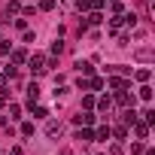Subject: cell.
I'll list each match as a JSON object with an SVG mask.
<instances>
[{
	"instance_id": "cell-14",
	"label": "cell",
	"mask_w": 155,
	"mask_h": 155,
	"mask_svg": "<svg viewBox=\"0 0 155 155\" xmlns=\"http://www.w3.org/2000/svg\"><path fill=\"white\" fill-rule=\"evenodd\" d=\"M97 107H101L104 113H110V107H113V101H110V97H101V104H97Z\"/></svg>"
},
{
	"instance_id": "cell-6",
	"label": "cell",
	"mask_w": 155,
	"mask_h": 155,
	"mask_svg": "<svg viewBox=\"0 0 155 155\" xmlns=\"http://www.w3.org/2000/svg\"><path fill=\"white\" fill-rule=\"evenodd\" d=\"M134 131H137V137H146L149 134V125L146 122H134Z\"/></svg>"
},
{
	"instance_id": "cell-21",
	"label": "cell",
	"mask_w": 155,
	"mask_h": 155,
	"mask_svg": "<svg viewBox=\"0 0 155 155\" xmlns=\"http://www.w3.org/2000/svg\"><path fill=\"white\" fill-rule=\"evenodd\" d=\"M134 76H137V79H140V82H146V79H149V70H137Z\"/></svg>"
},
{
	"instance_id": "cell-11",
	"label": "cell",
	"mask_w": 155,
	"mask_h": 155,
	"mask_svg": "<svg viewBox=\"0 0 155 155\" xmlns=\"http://www.w3.org/2000/svg\"><path fill=\"white\" fill-rule=\"evenodd\" d=\"M88 88H104V79H101V76H94V79H88Z\"/></svg>"
},
{
	"instance_id": "cell-3",
	"label": "cell",
	"mask_w": 155,
	"mask_h": 155,
	"mask_svg": "<svg viewBox=\"0 0 155 155\" xmlns=\"http://www.w3.org/2000/svg\"><path fill=\"white\" fill-rule=\"evenodd\" d=\"M61 131H64V128H61V122H49V125H46V134H49V137H58Z\"/></svg>"
},
{
	"instance_id": "cell-20",
	"label": "cell",
	"mask_w": 155,
	"mask_h": 155,
	"mask_svg": "<svg viewBox=\"0 0 155 155\" xmlns=\"http://www.w3.org/2000/svg\"><path fill=\"white\" fill-rule=\"evenodd\" d=\"M40 9H55V0H40Z\"/></svg>"
},
{
	"instance_id": "cell-1",
	"label": "cell",
	"mask_w": 155,
	"mask_h": 155,
	"mask_svg": "<svg viewBox=\"0 0 155 155\" xmlns=\"http://www.w3.org/2000/svg\"><path fill=\"white\" fill-rule=\"evenodd\" d=\"M46 64H49V58H46V55H34V58H31V70H34V73H43V70H46Z\"/></svg>"
},
{
	"instance_id": "cell-12",
	"label": "cell",
	"mask_w": 155,
	"mask_h": 155,
	"mask_svg": "<svg viewBox=\"0 0 155 155\" xmlns=\"http://www.w3.org/2000/svg\"><path fill=\"white\" fill-rule=\"evenodd\" d=\"M61 52H64V43L55 40V43H52V55H61Z\"/></svg>"
},
{
	"instance_id": "cell-4",
	"label": "cell",
	"mask_w": 155,
	"mask_h": 155,
	"mask_svg": "<svg viewBox=\"0 0 155 155\" xmlns=\"http://www.w3.org/2000/svg\"><path fill=\"white\" fill-rule=\"evenodd\" d=\"M37 97H40V88H37V82H34V85H28V101H31V107L37 104Z\"/></svg>"
},
{
	"instance_id": "cell-2",
	"label": "cell",
	"mask_w": 155,
	"mask_h": 155,
	"mask_svg": "<svg viewBox=\"0 0 155 155\" xmlns=\"http://www.w3.org/2000/svg\"><path fill=\"white\" fill-rule=\"evenodd\" d=\"M73 122H76V125H91L94 116H91V113H79V116H73Z\"/></svg>"
},
{
	"instance_id": "cell-13",
	"label": "cell",
	"mask_w": 155,
	"mask_h": 155,
	"mask_svg": "<svg viewBox=\"0 0 155 155\" xmlns=\"http://www.w3.org/2000/svg\"><path fill=\"white\" fill-rule=\"evenodd\" d=\"M140 97H143V101H152V88L143 85V88H140Z\"/></svg>"
},
{
	"instance_id": "cell-10",
	"label": "cell",
	"mask_w": 155,
	"mask_h": 155,
	"mask_svg": "<svg viewBox=\"0 0 155 155\" xmlns=\"http://www.w3.org/2000/svg\"><path fill=\"white\" fill-rule=\"evenodd\" d=\"M137 61H152V52H149V49H140V52H137Z\"/></svg>"
},
{
	"instance_id": "cell-17",
	"label": "cell",
	"mask_w": 155,
	"mask_h": 155,
	"mask_svg": "<svg viewBox=\"0 0 155 155\" xmlns=\"http://www.w3.org/2000/svg\"><path fill=\"white\" fill-rule=\"evenodd\" d=\"M18 113H21V107H18V104H9V116H12V119H18Z\"/></svg>"
},
{
	"instance_id": "cell-19",
	"label": "cell",
	"mask_w": 155,
	"mask_h": 155,
	"mask_svg": "<svg viewBox=\"0 0 155 155\" xmlns=\"http://www.w3.org/2000/svg\"><path fill=\"white\" fill-rule=\"evenodd\" d=\"M21 134H25V137H31V134H34V125H31V122H25V125H21Z\"/></svg>"
},
{
	"instance_id": "cell-7",
	"label": "cell",
	"mask_w": 155,
	"mask_h": 155,
	"mask_svg": "<svg viewBox=\"0 0 155 155\" xmlns=\"http://www.w3.org/2000/svg\"><path fill=\"white\" fill-rule=\"evenodd\" d=\"M122 119H125V125H134V122H137V113H134V110H125Z\"/></svg>"
},
{
	"instance_id": "cell-22",
	"label": "cell",
	"mask_w": 155,
	"mask_h": 155,
	"mask_svg": "<svg viewBox=\"0 0 155 155\" xmlns=\"http://www.w3.org/2000/svg\"><path fill=\"white\" fill-rule=\"evenodd\" d=\"M12 61H15V64H21V61H25V52H21V49H18V52H12Z\"/></svg>"
},
{
	"instance_id": "cell-5",
	"label": "cell",
	"mask_w": 155,
	"mask_h": 155,
	"mask_svg": "<svg viewBox=\"0 0 155 155\" xmlns=\"http://www.w3.org/2000/svg\"><path fill=\"white\" fill-rule=\"evenodd\" d=\"M116 101H119L122 107H134V97H128V91H119V94H116Z\"/></svg>"
},
{
	"instance_id": "cell-23",
	"label": "cell",
	"mask_w": 155,
	"mask_h": 155,
	"mask_svg": "<svg viewBox=\"0 0 155 155\" xmlns=\"http://www.w3.org/2000/svg\"><path fill=\"white\" fill-rule=\"evenodd\" d=\"M122 152H125V149H122L119 143H116V146H110V155H122Z\"/></svg>"
},
{
	"instance_id": "cell-16",
	"label": "cell",
	"mask_w": 155,
	"mask_h": 155,
	"mask_svg": "<svg viewBox=\"0 0 155 155\" xmlns=\"http://www.w3.org/2000/svg\"><path fill=\"white\" fill-rule=\"evenodd\" d=\"M101 18H104L101 12H91V15H88V25H101Z\"/></svg>"
},
{
	"instance_id": "cell-18",
	"label": "cell",
	"mask_w": 155,
	"mask_h": 155,
	"mask_svg": "<svg viewBox=\"0 0 155 155\" xmlns=\"http://www.w3.org/2000/svg\"><path fill=\"white\" fill-rule=\"evenodd\" d=\"M34 116H37V119H46V116H49V110H46V107H37V110H34Z\"/></svg>"
},
{
	"instance_id": "cell-15",
	"label": "cell",
	"mask_w": 155,
	"mask_h": 155,
	"mask_svg": "<svg viewBox=\"0 0 155 155\" xmlns=\"http://www.w3.org/2000/svg\"><path fill=\"white\" fill-rule=\"evenodd\" d=\"M97 140H110V128H107V125L97 128Z\"/></svg>"
},
{
	"instance_id": "cell-8",
	"label": "cell",
	"mask_w": 155,
	"mask_h": 155,
	"mask_svg": "<svg viewBox=\"0 0 155 155\" xmlns=\"http://www.w3.org/2000/svg\"><path fill=\"white\" fill-rule=\"evenodd\" d=\"M76 140H82V143H91V140H94V134H91V131H79V134H76Z\"/></svg>"
},
{
	"instance_id": "cell-9",
	"label": "cell",
	"mask_w": 155,
	"mask_h": 155,
	"mask_svg": "<svg viewBox=\"0 0 155 155\" xmlns=\"http://www.w3.org/2000/svg\"><path fill=\"white\" fill-rule=\"evenodd\" d=\"M76 67H79V73H85V76H91V70H94V67H91L88 61H79V64H76Z\"/></svg>"
}]
</instances>
